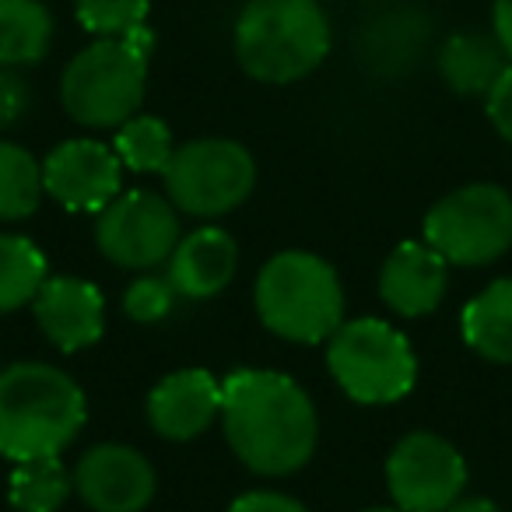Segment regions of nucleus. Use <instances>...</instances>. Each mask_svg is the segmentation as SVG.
<instances>
[{
    "label": "nucleus",
    "mask_w": 512,
    "mask_h": 512,
    "mask_svg": "<svg viewBox=\"0 0 512 512\" xmlns=\"http://www.w3.org/2000/svg\"><path fill=\"white\" fill-rule=\"evenodd\" d=\"M488 120L495 123V130L512 144V64L502 71V78L495 81V88L488 92Z\"/></svg>",
    "instance_id": "nucleus-27"
},
{
    "label": "nucleus",
    "mask_w": 512,
    "mask_h": 512,
    "mask_svg": "<svg viewBox=\"0 0 512 512\" xmlns=\"http://www.w3.org/2000/svg\"><path fill=\"white\" fill-rule=\"evenodd\" d=\"M165 193L193 218H221L235 211L256 186V162L239 141L200 137L172 151L165 165Z\"/></svg>",
    "instance_id": "nucleus-8"
},
{
    "label": "nucleus",
    "mask_w": 512,
    "mask_h": 512,
    "mask_svg": "<svg viewBox=\"0 0 512 512\" xmlns=\"http://www.w3.org/2000/svg\"><path fill=\"white\" fill-rule=\"evenodd\" d=\"M74 8H78V18L88 32L109 39L144 29L151 0H74Z\"/></svg>",
    "instance_id": "nucleus-24"
},
{
    "label": "nucleus",
    "mask_w": 512,
    "mask_h": 512,
    "mask_svg": "<svg viewBox=\"0 0 512 512\" xmlns=\"http://www.w3.org/2000/svg\"><path fill=\"white\" fill-rule=\"evenodd\" d=\"M365 512H404V509H397V505H383V509H365Z\"/></svg>",
    "instance_id": "nucleus-31"
},
{
    "label": "nucleus",
    "mask_w": 512,
    "mask_h": 512,
    "mask_svg": "<svg viewBox=\"0 0 512 512\" xmlns=\"http://www.w3.org/2000/svg\"><path fill=\"white\" fill-rule=\"evenodd\" d=\"M256 316L271 334L295 344H323L344 323V288L334 267L306 249L271 256L253 288Z\"/></svg>",
    "instance_id": "nucleus-4"
},
{
    "label": "nucleus",
    "mask_w": 512,
    "mask_h": 512,
    "mask_svg": "<svg viewBox=\"0 0 512 512\" xmlns=\"http://www.w3.org/2000/svg\"><path fill=\"white\" fill-rule=\"evenodd\" d=\"M179 239L183 232H179L176 204L151 190L123 193L109 207H102L95 221L99 253L127 271H151L158 264H169Z\"/></svg>",
    "instance_id": "nucleus-9"
},
{
    "label": "nucleus",
    "mask_w": 512,
    "mask_h": 512,
    "mask_svg": "<svg viewBox=\"0 0 512 512\" xmlns=\"http://www.w3.org/2000/svg\"><path fill=\"white\" fill-rule=\"evenodd\" d=\"M446 512H502V509L495 502H488V498H460Z\"/></svg>",
    "instance_id": "nucleus-30"
},
{
    "label": "nucleus",
    "mask_w": 512,
    "mask_h": 512,
    "mask_svg": "<svg viewBox=\"0 0 512 512\" xmlns=\"http://www.w3.org/2000/svg\"><path fill=\"white\" fill-rule=\"evenodd\" d=\"M113 151L120 155L123 169L134 172H165L172 162V134L158 116H130L127 123L116 127Z\"/></svg>",
    "instance_id": "nucleus-23"
},
{
    "label": "nucleus",
    "mask_w": 512,
    "mask_h": 512,
    "mask_svg": "<svg viewBox=\"0 0 512 512\" xmlns=\"http://www.w3.org/2000/svg\"><path fill=\"white\" fill-rule=\"evenodd\" d=\"M239 267V246L225 228H197L183 235L169 256V274L176 295L183 299H214L225 292Z\"/></svg>",
    "instance_id": "nucleus-16"
},
{
    "label": "nucleus",
    "mask_w": 512,
    "mask_h": 512,
    "mask_svg": "<svg viewBox=\"0 0 512 512\" xmlns=\"http://www.w3.org/2000/svg\"><path fill=\"white\" fill-rule=\"evenodd\" d=\"M393 505L404 512H446L467 488V460L435 432H411L386 460Z\"/></svg>",
    "instance_id": "nucleus-10"
},
{
    "label": "nucleus",
    "mask_w": 512,
    "mask_h": 512,
    "mask_svg": "<svg viewBox=\"0 0 512 512\" xmlns=\"http://www.w3.org/2000/svg\"><path fill=\"white\" fill-rule=\"evenodd\" d=\"M446 267L428 242H400L379 271V299L407 320L435 313L449 285Z\"/></svg>",
    "instance_id": "nucleus-15"
},
{
    "label": "nucleus",
    "mask_w": 512,
    "mask_h": 512,
    "mask_svg": "<svg viewBox=\"0 0 512 512\" xmlns=\"http://www.w3.org/2000/svg\"><path fill=\"white\" fill-rule=\"evenodd\" d=\"M32 313H36V323L46 334V341L60 351L92 348L106 330L102 292L92 281L71 278V274L46 278L39 295L32 299Z\"/></svg>",
    "instance_id": "nucleus-13"
},
{
    "label": "nucleus",
    "mask_w": 512,
    "mask_h": 512,
    "mask_svg": "<svg viewBox=\"0 0 512 512\" xmlns=\"http://www.w3.org/2000/svg\"><path fill=\"white\" fill-rule=\"evenodd\" d=\"M491 22H495V39L505 46V53L512 57V0H495Z\"/></svg>",
    "instance_id": "nucleus-29"
},
{
    "label": "nucleus",
    "mask_w": 512,
    "mask_h": 512,
    "mask_svg": "<svg viewBox=\"0 0 512 512\" xmlns=\"http://www.w3.org/2000/svg\"><path fill=\"white\" fill-rule=\"evenodd\" d=\"M327 365L337 386L358 404H393L418 379L411 341L376 316L344 320L327 341Z\"/></svg>",
    "instance_id": "nucleus-6"
},
{
    "label": "nucleus",
    "mask_w": 512,
    "mask_h": 512,
    "mask_svg": "<svg viewBox=\"0 0 512 512\" xmlns=\"http://www.w3.org/2000/svg\"><path fill=\"white\" fill-rule=\"evenodd\" d=\"M221 418V383L207 369H176L148 393V425L169 442H190Z\"/></svg>",
    "instance_id": "nucleus-14"
},
{
    "label": "nucleus",
    "mask_w": 512,
    "mask_h": 512,
    "mask_svg": "<svg viewBox=\"0 0 512 512\" xmlns=\"http://www.w3.org/2000/svg\"><path fill=\"white\" fill-rule=\"evenodd\" d=\"M74 491L92 512H141L155 498V467L123 442H102L78 460Z\"/></svg>",
    "instance_id": "nucleus-12"
},
{
    "label": "nucleus",
    "mask_w": 512,
    "mask_h": 512,
    "mask_svg": "<svg viewBox=\"0 0 512 512\" xmlns=\"http://www.w3.org/2000/svg\"><path fill=\"white\" fill-rule=\"evenodd\" d=\"M74 491V474L60 463V456L15 463L8 481V502L18 512H57Z\"/></svg>",
    "instance_id": "nucleus-21"
},
{
    "label": "nucleus",
    "mask_w": 512,
    "mask_h": 512,
    "mask_svg": "<svg viewBox=\"0 0 512 512\" xmlns=\"http://www.w3.org/2000/svg\"><path fill=\"white\" fill-rule=\"evenodd\" d=\"M43 193V162H36L22 144L0 141V221L32 218Z\"/></svg>",
    "instance_id": "nucleus-22"
},
{
    "label": "nucleus",
    "mask_w": 512,
    "mask_h": 512,
    "mask_svg": "<svg viewBox=\"0 0 512 512\" xmlns=\"http://www.w3.org/2000/svg\"><path fill=\"white\" fill-rule=\"evenodd\" d=\"M228 512H309L299 498L281 495V491H249V495H239Z\"/></svg>",
    "instance_id": "nucleus-28"
},
{
    "label": "nucleus",
    "mask_w": 512,
    "mask_h": 512,
    "mask_svg": "<svg viewBox=\"0 0 512 512\" xmlns=\"http://www.w3.org/2000/svg\"><path fill=\"white\" fill-rule=\"evenodd\" d=\"M425 242L446 264H491L512 246V197L495 183H470L446 193L425 214Z\"/></svg>",
    "instance_id": "nucleus-7"
},
{
    "label": "nucleus",
    "mask_w": 512,
    "mask_h": 512,
    "mask_svg": "<svg viewBox=\"0 0 512 512\" xmlns=\"http://www.w3.org/2000/svg\"><path fill=\"white\" fill-rule=\"evenodd\" d=\"M509 67V53L495 36L460 32L439 53V74L456 95H484L495 88L502 71Z\"/></svg>",
    "instance_id": "nucleus-17"
},
{
    "label": "nucleus",
    "mask_w": 512,
    "mask_h": 512,
    "mask_svg": "<svg viewBox=\"0 0 512 512\" xmlns=\"http://www.w3.org/2000/svg\"><path fill=\"white\" fill-rule=\"evenodd\" d=\"M463 341L488 362H512V278L491 281L460 316Z\"/></svg>",
    "instance_id": "nucleus-18"
},
{
    "label": "nucleus",
    "mask_w": 512,
    "mask_h": 512,
    "mask_svg": "<svg viewBox=\"0 0 512 512\" xmlns=\"http://www.w3.org/2000/svg\"><path fill=\"white\" fill-rule=\"evenodd\" d=\"M88 418L85 390L64 369L15 362L0 369V456L11 463L60 456Z\"/></svg>",
    "instance_id": "nucleus-2"
},
{
    "label": "nucleus",
    "mask_w": 512,
    "mask_h": 512,
    "mask_svg": "<svg viewBox=\"0 0 512 512\" xmlns=\"http://www.w3.org/2000/svg\"><path fill=\"white\" fill-rule=\"evenodd\" d=\"M53 15L43 0H0V64L29 67L50 53Z\"/></svg>",
    "instance_id": "nucleus-19"
},
{
    "label": "nucleus",
    "mask_w": 512,
    "mask_h": 512,
    "mask_svg": "<svg viewBox=\"0 0 512 512\" xmlns=\"http://www.w3.org/2000/svg\"><path fill=\"white\" fill-rule=\"evenodd\" d=\"M46 197L57 200L64 211L99 214L120 197L123 162L109 144L92 137H74L46 155L43 162Z\"/></svg>",
    "instance_id": "nucleus-11"
},
{
    "label": "nucleus",
    "mask_w": 512,
    "mask_h": 512,
    "mask_svg": "<svg viewBox=\"0 0 512 512\" xmlns=\"http://www.w3.org/2000/svg\"><path fill=\"white\" fill-rule=\"evenodd\" d=\"M25 109H29V85L15 67L0 64V130L15 127Z\"/></svg>",
    "instance_id": "nucleus-26"
},
{
    "label": "nucleus",
    "mask_w": 512,
    "mask_h": 512,
    "mask_svg": "<svg viewBox=\"0 0 512 512\" xmlns=\"http://www.w3.org/2000/svg\"><path fill=\"white\" fill-rule=\"evenodd\" d=\"M46 274V256L32 239L0 232V313H15L39 295Z\"/></svg>",
    "instance_id": "nucleus-20"
},
{
    "label": "nucleus",
    "mask_w": 512,
    "mask_h": 512,
    "mask_svg": "<svg viewBox=\"0 0 512 512\" xmlns=\"http://www.w3.org/2000/svg\"><path fill=\"white\" fill-rule=\"evenodd\" d=\"M151 32L95 39L81 50L60 78V102L67 116L88 130H109L137 116L148 85Z\"/></svg>",
    "instance_id": "nucleus-5"
},
{
    "label": "nucleus",
    "mask_w": 512,
    "mask_h": 512,
    "mask_svg": "<svg viewBox=\"0 0 512 512\" xmlns=\"http://www.w3.org/2000/svg\"><path fill=\"white\" fill-rule=\"evenodd\" d=\"M176 306V288L169 278H155V274H144L123 295V313L134 323H158L172 313Z\"/></svg>",
    "instance_id": "nucleus-25"
},
{
    "label": "nucleus",
    "mask_w": 512,
    "mask_h": 512,
    "mask_svg": "<svg viewBox=\"0 0 512 512\" xmlns=\"http://www.w3.org/2000/svg\"><path fill=\"white\" fill-rule=\"evenodd\" d=\"M330 53V22L320 0H249L235 22V57L249 78L292 85Z\"/></svg>",
    "instance_id": "nucleus-3"
},
{
    "label": "nucleus",
    "mask_w": 512,
    "mask_h": 512,
    "mask_svg": "<svg viewBox=\"0 0 512 512\" xmlns=\"http://www.w3.org/2000/svg\"><path fill=\"white\" fill-rule=\"evenodd\" d=\"M221 428L253 474L285 477L316 453L320 418L309 393L274 369H235L221 383Z\"/></svg>",
    "instance_id": "nucleus-1"
}]
</instances>
